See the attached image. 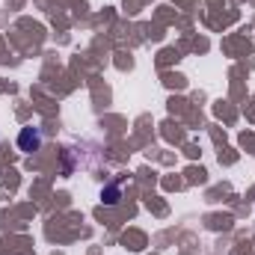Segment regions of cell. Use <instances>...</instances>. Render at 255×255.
Masks as SVG:
<instances>
[{"instance_id":"obj_1","label":"cell","mask_w":255,"mask_h":255,"mask_svg":"<svg viewBox=\"0 0 255 255\" xmlns=\"http://www.w3.org/2000/svg\"><path fill=\"white\" fill-rule=\"evenodd\" d=\"M39 145H42V130H39V128H24V130L18 133V148H21V151L33 154V151H39Z\"/></svg>"},{"instance_id":"obj_2","label":"cell","mask_w":255,"mask_h":255,"mask_svg":"<svg viewBox=\"0 0 255 255\" xmlns=\"http://www.w3.org/2000/svg\"><path fill=\"white\" fill-rule=\"evenodd\" d=\"M104 202H107V205H116V202H119V187H110V190L104 193Z\"/></svg>"}]
</instances>
